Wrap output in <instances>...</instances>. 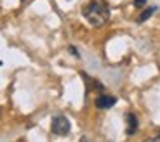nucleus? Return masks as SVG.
<instances>
[{"mask_svg": "<svg viewBox=\"0 0 160 142\" xmlns=\"http://www.w3.org/2000/svg\"><path fill=\"white\" fill-rule=\"evenodd\" d=\"M82 14L91 26L99 28L103 24H106V21L110 19V7L104 0H91L82 9Z\"/></svg>", "mask_w": 160, "mask_h": 142, "instance_id": "nucleus-1", "label": "nucleus"}, {"mask_svg": "<svg viewBox=\"0 0 160 142\" xmlns=\"http://www.w3.org/2000/svg\"><path fill=\"white\" fill-rule=\"evenodd\" d=\"M51 130L54 135H68L72 130V125H70V120L66 116H54L51 123Z\"/></svg>", "mask_w": 160, "mask_h": 142, "instance_id": "nucleus-2", "label": "nucleus"}, {"mask_svg": "<svg viewBox=\"0 0 160 142\" xmlns=\"http://www.w3.org/2000/svg\"><path fill=\"white\" fill-rule=\"evenodd\" d=\"M115 102H117V99L113 97V95H106V94L99 95V97L96 99V106L99 107V109H110Z\"/></svg>", "mask_w": 160, "mask_h": 142, "instance_id": "nucleus-3", "label": "nucleus"}, {"mask_svg": "<svg viewBox=\"0 0 160 142\" xmlns=\"http://www.w3.org/2000/svg\"><path fill=\"white\" fill-rule=\"evenodd\" d=\"M82 78H84V82H85V85H87V90L89 92H101V90H104V87L101 85L98 80H94V78H91L89 75H85V73H82Z\"/></svg>", "mask_w": 160, "mask_h": 142, "instance_id": "nucleus-4", "label": "nucleus"}, {"mask_svg": "<svg viewBox=\"0 0 160 142\" xmlns=\"http://www.w3.org/2000/svg\"><path fill=\"white\" fill-rule=\"evenodd\" d=\"M125 121H127V134L129 135L136 134V130H138V118L136 116L129 113V115L125 116Z\"/></svg>", "mask_w": 160, "mask_h": 142, "instance_id": "nucleus-5", "label": "nucleus"}, {"mask_svg": "<svg viewBox=\"0 0 160 142\" xmlns=\"http://www.w3.org/2000/svg\"><path fill=\"white\" fill-rule=\"evenodd\" d=\"M155 11H157V7H148L146 11H143V12L139 14V17H138V23H144V21L148 19V17L152 16Z\"/></svg>", "mask_w": 160, "mask_h": 142, "instance_id": "nucleus-6", "label": "nucleus"}, {"mask_svg": "<svg viewBox=\"0 0 160 142\" xmlns=\"http://www.w3.org/2000/svg\"><path fill=\"white\" fill-rule=\"evenodd\" d=\"M144 4H146V0H134V5L136 7H144Z\"/></svg>", "mask_w": 160, "mask_h": 142, "instance_id": "nucleus-7", "label": "nucleus"}, {"mask_svg": "<svg viewBox=\"0 0 160 142\" xmlns=\"http://www.w3.org/2000/svg\"><path fill=\"white\" fill-rule=\"evenodd\" d=\"M157 140H160V134H158V135H157Z\"/></svg>", "mask_w": 160, "mask_h": 142, "instance_id": "nucleus-8", "label": "nucleus"}, {"mask_svg": "<svg viewBox=\"0 0 160 142\" xmlns=\"http://www.w3.org/2000/svg\"><path fill=\"white\" fill-rule=\"evenodd\" d=\"M0 66H2V61H0Z\"/></svg>", "mask_w": 160, "mask_h": 142, "instance_id": "nucleus-9", "label": "nucleus"}]
</instances>
